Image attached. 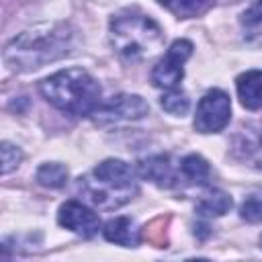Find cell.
<instances>
[{
    "instance_id": "cell-20",
    "label": "cell",
    "mask_w": 262,
    "mask_h": 262,
    "mask_svg": "<svg viewBox=\"0 0 262 262\" xmlns=\"http://www.w3.org/2000/svg\"><path fill=\"white\" fill-rule=\"evenodd\" d=\"M0 147H2V174H8L18 168V164L23 160V151L16 145H12L10 141H2Z\"/></svg>"
},
{
    "instance_id": "cell-7",
    "label": "cell",
    "mask_w": 262,
    "mask_h": 262,
    "mask_svg": "<svg viewBox=\"0 0 262 262\" xmlns=\"http://www.w3.org/2000/svg\"><path fill=\"white\" fill-rule=\"evenodd\" d=\"M192 55V43L186 39H178L170 45L166 55L154 66L151 82L158 88H176L184 76V61Z\"/></svg>"
},
{
    "instance_id": "cell-1",
    "label": "cell",
    "mask_w": 262,
    "mask_h": 262,
    "mask_svg": "<svg viewBox=\"0 0 262 262\" xmlns=\"http://www.w3.org/2000/svg\"><path fill=\"white\" fill-rule=\"evenodd\" d=\"M76 31L68 23H43L35 25L4 47V63L14 72L39 70L51 61L61 59L72 51Z\"/></svg>"
},
{
    "instance_id": "cell-11",
    "label": "cell",
    "mask_w": 262,
    "mask_h": 262,
    "mask_svg": "<svg viewBox=\"0 0 262 262\" xmlns=\"http://www.w3.org/2000/svg\"><path fill=\"white\" fill-rule=\"evenodd\" d=\"M92 176L102 180V182L115 184V186H137V180H135L137 172L131 168V164H127L123 160H117V158L100 162L92 170Z\"/></svg>"
},
{
    "instance_id": "cell-19",
    "label": "cell",
    "mask_w": 262,
    "mask_h": 262,
    "mask_svg": "<svg viewBox=\"0 0 262 262\" xmlns=\"http://www.w3.org/2000/svg\"><path fill=\"white\" fill-rule=\"evenodd\" d=\"M239 213H242V219H246L248 223H262V190L250 192L244 199Z\"/></svg>"
},
{
    "instance_id": "cell-21",
    "label": "cell",
    "mask_w": 262,
    "mask_h": 262,
    "mask_svg": "<svg viewBox=\"0 0 262 262\" xmlns=\"http://www.w3.org/2000/svg\"><path fill=\"white\" fill-rule=\"evenodd\" d=\"M242 23L246 27H254L262 23V0H256L244 14H242Z\"/></svg>"
},
{
    "instance_id": "cell-16",
    "label": "cell",
    "mask_w": 262,
    "mask_h": 262,
    "mask_svg": "<svg viewBox=\"0 0 262 262\" xmlns=\"http://www.w3.org/2000/svg\"><path fill=\"white\" fill-rule=\"evenodd\" d=\"M164 8H168L178 18H192L207 12L215 0H158Z\"/></svg>"
},
{
    "instance_id": "cell-13",
    "label": "cell",
    "mask_w": 262,
    "mask_h": 262,
    "mask_svg": "<svg viewBox=\"0 0 262 262\" xmlns=\"http://www.w3.org/2000/svg\"><path fill=\"white\" fill-rule=\"evenodd\" d=\"M239 102L248 111H256L262 106V70H250L235 80Z\"/></svg>"
},
{
    "instance_id": "cell-12",
    "label": "cell",
    "mask_w": 262,
    "mask_h": 262,
    "mask_svg": "<svg viewBox=\"0 0 262 262\" xmlns=\"http://www.w3.org/2000/svg\"><path fill=\"white\" fill-rule=\"evenodd\" d=\"M102 233L108 242L125 246V248H135L141 239V229L129 217H115V219L106 221Z\"/></svg>"
},
{
    "instance_id": "cell-2",
    "label": "cell",
    "mask_w": 262,
    "mask_h": 262,
    "mask_svg": "<svg viewBox=\"0 0 262 262\" xmlns=\"http://www.w3.org/2000/svg\"><path fill=\"white\" fill-rule=\"evenodd\" d=\"M39 90L49 104L74 117H88L102 102L100 84L82 68H68L51 74L39 84Z\"/></svg>"
},
{
    "instance_id": "cell-5",
    "label": "cell",
    "mask_w": 262,
    "mask_h": 262,
    "mask_svg": "<svg viewBox=\"0 0 262 262\" xmlns=\"http://www.w3.org/2000/svg\"><path fill=\"white\" fill-rule=\"evenodd\" d=\"M149 113L147 102L139 94H115L108 100H102L100 106L92 113V119L98 125H111L121 121H139Z\"/></svg>"
},
{
    "instance_id": "cell-22",
    "label": "cell",
    "mask_w": 262,
    "mask_h": 262,
    "mask_svg": "<svg viewBox=\"0 0 262 262\" xmlns=\"http://www.w3.org/2000/svg\"><path fill=\"white\" fill-rule=\"evenodd\" d=\"M260 244H262V237H260Z\"/></svg>"
},
{
    "instance_id": "cell-18",
    "label": "cell",
    "mask_w": 262,
    "mask_h": 262,
    "mask_svg": "<svg viewBox=\"0 0 262 262\" xmlns=\"http://www.w3.org/2000/svg\"><path fill=\"white\" fill-rule=\"evenodd\" d=\"M160 104H162V108H164L166 113L176 115V117H182V115H186V111H188V106H190V100H188L186 92H182V90H178V88H170V90L162 96Z\"/></svg>"
},
{
    "instance_id": "cell-10",
    "label": "cell",
    "mask_w": 262,
    "mask_h": 262,
    "mask_svg": "<svg viewBox=\"0 0 262 262\" xmlns=\"http://www.w3.org/2000/svg\"><path fill=\"white\" fill-rule=\"evenodd\" d=\"M57 221L61 227L74 231L80 237H92L98 233L100 229V219L98 215L88 209L86 205L78 203V201H68L59 207L57 213Z\"/></svg>"
},
{
    "instance_id": "cell-9",
    "label": "cell",
    "mask_w": 262,
    "mask_h": 262,
    "mask_svg": "<svg viewBox=\"0 0 262 262\" xmlns=\"http://www.w3.org/2000/svg\"><path fill=\"white\" fill-rule=\"evenodd\" d=\"M137 174L162 188H182V176H180V160L172 162L170 156H149L137 164Z\"/></svg>"
},
{
    "instance_id": "cell-3",
    "label": "cell",
    "mask_w": 262,
    "mask_h": 262,
    "mask_svg": "<svg viewBox=\"0 0 262 262\" xmlns=\"http://www.w3.org/2000/svg\"><path fill=\"white\" fill-rule=\"evenodd\" d=\"M108 37L113 49L125 61L147 59L164 45V31L160 25L135 8H125L113 14L108 23Z\"/></svg>"
},
{
    "instance_id": "cell-4",
    "label": "cell",
    "mask_w": 262,
    "mask_h": 262,
    "mask_svg": "<svg viewBox=\"0 0 262 262\" xmlns=\"http://www.w3.org/2000/svg\"><path fill=\"white\" fill-rule=\"evenodd\" d=\"M78 192L92 207H98L104 211H115V209L127 205L139 192V186H115V184L102 182V180L94 178L92 174H88V176L78 178Z\"/></svg>"
},
{
    "instance_id": "cell-8",
    "label": "cell",
    "mask_w": 262,
    "mask_h": 262,
    "mask_svg": "<svg viewBox=\"0 0 262 262\" xmlns=\"http://www.w3.org/2000/svg\"><path fill=\"white\" fill-rule=\"evenodd\" d=\"M231 156L262 172V123H250L237 129L231 139Z\"/></svg>"
},
{
    "instance_id": "cell-6",
    "label": "cell",
    "mask_w": 262,
    "mask_h": 262,
    "mask_svg": "<svg viewBox=\"0 0 262 262\" xmlns=\"http://www.w3.org/2000/svg\"><path fill=\"white\" fill-rule=\"evenodd\" d=\"M231 117V100L223 90H209L196 104L194 129L199 133H217L221 131Z\"/></svg>"
},
{
    "instance_id": "cell-14",
    "label": "cell",
    "mask_w": 262,
    "mask_h": 262,
    "mask_svg": "<svg viewBox=\"0 0 262 262\" xmlns=\"http://www.w3.org/2000/svg\"><path fill=\"white\" fill-rule=\"evenodd\" d=\"M180 176H182V184L184 186H199L205 184L211 176V168L209 162L196 154L184 156L180 160Z\"/></svg>"
},
{
    "instance_id": "cell-15",
    "label": "cell",
    "mask_w": 262,
    "mask_h": 262,
    "mask_svg": "<svg viewBox=\"0 0 262 262\" xmlns=\"http://www.w3.org/2000/svg\"><path fill=\"white\" fill-rule=\"evenodd\" d=\"M231 205H233V201L227 192L213 188L207 194H203L201 201L196 203V215H201V217H221L231 209Z\"/></svg>"
},
{
    "instance_id": "cell-17",
    "label": "cell",
    "mask_w": 262,
    "mask_h": 262,
    "mask_svg": "<svg viewBox=\"0 0 262 262\" xmlns=\"http://www.w3.org/2000/svg\"><path fill=\"white\" fill-rule=\"evenodd\" d=\"M68 176H70L68 168L59 162H47V164L39 166V170L35 174L37 182L45 188H61L68 182Z\"/></svg>"
}]
</instances>
